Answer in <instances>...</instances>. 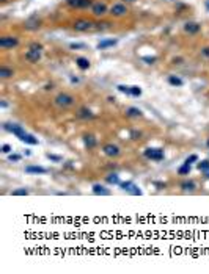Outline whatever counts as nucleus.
I'll return each instance as SVG.
<instances>
[{"label":"nucleus","mask_w":209,"mask_h":274,"mask_svg":"<svg viewBox=\"0 0 209 274\" xmlns=\"http://www.w3.org/2000/svg\"><path fill=\"white\" fill-rule=\"evenodd\" d=\"M41 44H32L30 46V49L27 50V53H25V58L29 60V61H32V63H36L39 58H41Z\"/></svg>","instance_id":"f257e3e1"},{"label":"nucleus","mask_w":209,"mask_h":274,"mask_svg":"<svg viewBox=\"0 0 209 274\" xmlns=\"http://www.w3.org/2000/svg\"><path fill=\"white\" fill-rule=\"evenodd\" d=\"M55 103L60 105V107H71L74 103V97L71 94H66V92H61L55 97Z\"/></svg>","instance_id":"f03ea898"},{"label":"nucleus","mask_w":209,"mask_h":274,"mask_svg":"<svg viewBox=\"0 0 209 274\" xmlns=\"http://www.w3.org/2000/svg\"><path fill=\"white\" fill-rule=\"evenodd\" d=\"M19 44L18 38L16 36H3V38H0V47L2 49H13Z\"/></svg>","instance_id":"7ed1b4c3"},{"label":"nucleus","mask_w":209,"mask_h":274,"mask_svg":"<svg viewBox=\"0 0 209 274\" xmlns=\"http://www.w3.org/2000/svg\"><path fill=\"white\" fill-rule=\"evenodd\" d=\"M72 27H74V30H77V32H86V30H91V28H93V22L88 21V19H80V21H76Z\"/></svg>","instance_id":"20e7f679"},{"label":"nucleus","mask_w":209,"mask_h":274,"mask_svg":"<svg viewBox=\"0 0 209 274\" xmlns=\"http://www.w3.org/2000/svg\"><path fill=\"white\" fill-rule=\"evenodd\" d=\"M3 128H5V130H8V132H11L13 135H16L18 138H19L21 135H24V133H25V130H24V128H22L19 124H11V122H8V124H3Z\"/></svg>","instance_id":"39448f33"},{"label":"nucleus","mask_w":209,"mask_h":274,"mask_svg":"<svg viewBox=\"0 0 209 274\" xmlns=\"http://www.w3.org/2000/svg\"><path fill=\"white\" fill-rule=\"evenodd\" d=\"M145 157L149 160H154V162H160L164 158V152L160 149H148V151H145Z\"/></svg>","instance_id":"423d86ee"},{"label":"nucleus","mask_w":209,"mask_h":274,"mask_svg":"<svg viewBox=\"0 0 209 274\" xmlns=\"http://www.w3.org/2000/svg\"><path fill=\"white\" fill-rule=\"evenodd\" d=\"M121 188H123L124 191L134 194V196H140V194H142V191L137 188V185H135L134 182H123V183H121Z\"/></svg>","instance_id":"0eeeda50"},{"label":"nucleus","mask_w":209,"mask_h":274,"mask_svg":"<svg viewBox=\"0 0 209 274\" xmlns=\"http://www.w3.org/2000/svg\"><path fill=\"white\" fill-rule=\"evenodd\" d=\"M66 3L72 8H86L91 5V0H66Z\"/></svg>","instance_id":"6e6552de"},{"label":"nucleus","mask_w":209,"mask_h":274,"mask_svg":"<svg viewBox=\"0 0 209 274\" xmlns=\"http://www.w3.org/2000/svg\"><path fill=\"white\" fill-rule=\"evenodd\" d=\"M128 13V8H126V5H123V3H115L112 8H110V14H113V16H123V14H126Z\"/></svg>","instance_id":"1a4fd4ad"},{"label":"nucleus","mask_w":209,"mask_h":274,"mask_svg":"<svg viewBox=\"0 0 209 274\" xmlns=\"http://www.w3.org/2000/svg\"><path fill=\"white\" fill-rule=\"evenodd\" d=\"M102 151H104V154L109 155V157H117L120 154V147L115 146V144H106Z\"/></svg>","instance_id":"9d476101"},{"label":"nucleus","mask_w":209,"mask_h":274,"mask_svg":"<svg viewBox=\"0 0 209 274\" xmlns=\"http://www.w3.org/2000/svg\"><path fill=\"white\" fill-rule=\"evenodd\" d=\"M77 117L88 121V119H93V117H94V113H93L90 108H86V107H82V108L79 110V113H77Z\"/></svg>","instance_id":"9b49d317"},{"label":"nucleus","mask_w":209,"mask_h":274,"mask_svg":"<svg viewBox=\"0 0 209 274\" xmlns=\"http://www.w3.org/2000/svg\"><path fill=\"white\" fill-rule=\"evenodd\" d=\"M19 140L22 141V143H27V144H32V146H35V144H38V140L35 138L33 135H30V133H24V135H21L19 136Z\"/></svg>","instance_id":"f8f14e48"},{"label":"nucleus","mask_w":209,"mask_h":274,"mask_svg":"<svg viewBox=\"0 0 209 274\" xmlns=\"http://www.w3.org/2000/svg\"><path fill=\"white\" fill-rule=\"evenodd\" d=\"M106 13H107L106 3H94L93 5V14L94 16H102V14H106Z\"/></svg>","instance_id":"ddd939ff"},{"label":"nucleus","mask_w":209,"mask_h":274,"mask_svg":"<svg viewBox=\"0 0 209 274\" xmlns=\"http://www.w3.org/2000/svg\"><path fill=\"white\" fill-rule=\"evenodd\" d=\"M93 193L94 194H99V196H109L110 194V190H107V188H104L102 185H93Z\"/></svg>","instance_id":"4468645a"},{"label":"nucleus","mask_w":209,"mask_h":274,"mask_svg":"<svg viewBox=\"0 0 209 274\" xmlns=\"http://www.w3.org/2000/svg\"><path fill=\"white\" fill-rule=\"evenodd\" d=\"M184 30H185L187 33H190V35H195V33H198L200 25H198L196 22H187V24L184 25Z\"/></svg>","instance_id":"2eb2a0df"},{"label":"nucleus","mask_w":209,"mask_h":274,"mask_svg":"<svg viewBox=\"0 0 209 274\" xmlns=\"http://www.w3.org/2000/svg\"><path fill=\"white\" fill-rule=\"evenodd\" d=\"M25 172H29V174H46L47 169L43 168V166H27Z\"/></svg>","instance_id":"dca6fc26"},{"label":"nucleus","mask_w":209,"mask_h":274,"mask_svg":"<svg viewBox=\"0 0 209 274\" xmlns=\"http://www.w3.org/2000/svg\"><path fill=\"white\" fill-rule=\"evenodd\" d=\"M83 143H85V146L88 147V149H93L94 146H96V138L93 135H85L83 136Z\"/></svg>","instance_id":"f3484780"},{"label":"nucleus","mask_w":209,"mask_h":274,"mask_svg":"<svg viewBox=\"0 0 209 274\" xmlns=\"http://www.w3.org/2000/svg\"><path fill=\"white\" fill-rule=\"evenodd\" d=\"M117 44V39H106V41H101L99 44H97V49H107V47H112V46H115Z\"/></svg>","instance_id":"a211bd4d"},{"label":"nucleus","mask_w":209,"mask_h":274,"mask_svg":"<svg viewBox=\"0 0 209 274\" xmlns=\"http://www.w3.org/2000/svg\"><path fill=\"white\" fill-rule=\"evenodd\" d=\"M126 114L131 116V117H138V116H142V111L138 108H135V107H129L126 110Z\"/></svg>","instance_id":"6ab92c4d"},{"label":"nucleus","mask_w":209,"mask_h":274,"mask_svg":"<svg viewBox=\"0 0 209 274\" xmlns=\"http://www.w3.org/2000/svg\"><path fill=\"white\" fill-rule=\"evenodd\" d=\"M76 63H77V66H79L80 69H83V71L90 67V61H88L86 58H82V57H80V58H77V60H76Z\"/></svg>","instance_id":"aec40b11"},{"label":"nucleus","mask_w":209,"mask_h":274,"mask_svg":"<svg viewBox=\"0 0 209 274\" xmlns=\"http://www.w3.org/2000/svg\"><path fill=\"white\" fill-rule=\"evenodd\" d=\"M11 75H13V69L5 67V66L0 67V77H2V78H8V77H11Z\"/></svg>","instance_id":"412c9836"},{"label":"nucleus","mask_w":209,"mask_h":274,"mask_svg":"<svg viewBox=\"0 0 209 274\" xmlns=\"http://www.w3.org/2000/svg\"><path fill=\"white\" fill-rule=\"evenodd\" d=\"M106 180H107V183H110V185H117V183H120V177H118L117 174H109V176L106 177Z\"/></svg>","instance_id":"4be33fe9"},{"label":"nucleus","mask_w":209,"mask_h":274,"mask_svg":"<svg viewBox=\"0 0 209 274\" xmlns=\"http://www.w3.org/2000/svg\"><path fill=\"white\" fill-rule=\"evenodd\" d=\"M195 182H192V180H185V182H182L181 183V188L182 190H195Z\"/></svg>","instance_id":"5701e85b"},{"label":"nucleus","mask_w":209,"mask_h":274,"mask_svg":"<svg viewBox=\"0 0 209 274\" xmlns=\"http://www.w3.org/2000/svg\"><path fill=\"white\" fill-rule=\"evenodd\" d=\"M178 172L181 174V176H189V172H190V165H187V163H184L179 169H178Z\"/></svg>","instance_id":"b1692460"},{"label":"nucleus","mask_w":209,"mask_h":274,"mask_svg":"<svg viewBox=\"0 0 209 274\" xmlns=\"http://www.w3.org/2000/svg\"><path fill=\"white\" fill-rule=\"evenodd\" d=\"M168 82H170V85H173V86H181L182 85V80L181 78H178V77H168Z\"/></svg>","instance_id":"393cba45"},{"label":"nucleus","mask_w":209,"mask_h":274,"mask_svg":"<svg viewBox=\"0 0 209 274\" xmlns=\"http://www.w3.org/2000/svg\"><path fill=\"white\" fill-rule=\"evenodd\" d=\"M198 169H200L201 172H206V171H209V160H204V162L198 163Z\"/></svg>","instance_id":"a878e982"},{"label":"nucleus","mask_w":209,"mask_h":274,"mask_svg":"<svg viewBox=\"0 0 209 274\" xmlns=\"http://www.w3.org/2000/svg\"><path fill=\"white\" fill-rule=\"evenodd\" d=\"M27 194H29V190H25V188H19V190L13 191V196H27Z\"/></svg>","instance_id":"bb28decb"},{"label":"nucleus","mask_w":209,"mask_h":274,"mask_svg":"<svg viewBox=\"0 0 209 274\" xmlns=\"http://www.w3.org/2000/svg\"><path fill=\"white\" fill-rule=\"evenodd\" d=\"M131 94L132 96H140L142 94V89L138 86H131Z\"/></svg>","instance_id":"cd10ccee"},{"label":"nucleus","mask_w":209,"mask_h":274,"mask_svg":"<svg viewBox=\"0 0 209 274\" xmlns=\"http://www.w3.org/2000/svg\"><path fill=\"white\" fill-rule=\"evenodd\" d=\"M8 160L16 163V162H19V160H21V155H18V154H10V155H8Z\"/></svg>","instance_id":"c85d7f7f"},{"label":"nucleus","mask_w":209,"mask_h":274,"mask_svg":"<svg viewBox=\"0 0 209 274\" xmlns=\"http://www.w3.org/2000/svg\"><path fill=\"white\" fill-rule=\"evenodd\" d=\"M118 89H120L121 92H126V94H131V88H129V86H124V85H120V86H118Z\"/></svg>","instance_id":"c756f323"},{"label":"nucleus","mask_w":209,"mask_h":274,"mask_svg":"<svg viewBox=\"0 0 209 274\" xmlns=\"http://www.w3.org/2000/svg\"><path fill=\"white\" fill-rule=\"evenodd\" d=\"M195 162H198V157H196L195 154H193V155H190V157L185 160V163H187V165H190V163H195Z\"/></svg>","instance_id":"7c9ffc66"},{"label":"nucleus","mask_w":209,"mask_h":274,"mask_svg":"<svg viewBox=\"0 0 209 274\" xmlns=\"http://www.w3.org/2000/svg\"><path fill=\"white\" fill-rule=\"evenodd\" d=\"M47 158L52 160V162H61V157H58V155H52V154H47Z\"/></svg>","instance_id":"2f4dec72"},{"label":"nucleus","mask_w":209,"mask_h":274,"mask_svg":"<svg viewBox=\"0 0 209 274\" xmlns=\"http://www.w3.org/2000/svg\"><path fill=\"white\" fill-rule=\"evenodd\" d=\"M2 152H3V154H10V152H11V146H10V144H3V146H2Z\"/></svg>","instance_id":"473e14b6"},{"label":"nucleus","mask_w":209,"mask_h":274,"mask_svg":"<svg viewBox=\"0 0 209 274\" xmlns=\"http://www.w3.org/2000/svg\"><path fill=\"white\" fill-rule=\"evenodd\" d=\"M143 61H146L148 64H153V63L156 61V58H154V57H145V58H143Z\"/></svg>","instance_id":"72a5a7b5"},{"label":"nucleus","mask_w":209,"mask_h":274,"mask_svg":"<svg viewBox=\"0 0 209 274\" xmlns=\"http://www.w3.org/2000/svg\"><path fill=\"white\" fill-rule=\"evenodd\" d=\"M83 47H85V44H79V42L71 44V49H83Z\"/></svg>","instance_id":"f704fd0d"},{"label":"nucleus","mask_w":209,"mask_h":274,"mask_svg":"<svg viewBox=\"0 0 209 274\" xmlns=\"http://www.w3.org/2000/svg\"><path fill=\"white\" fill-rule=\"evenodd\" d=\"M131 136H132V140H138L140 133H138V132H131Z\"/></svg>","instance_id":"c9c22d12"},{"label":"nucleus","mask_w":209,"mask_h":274,"mask_svg":"<svg viewBox=\"0 0 209 274\" xmlns=\"http://www.w3.org/2000/svg\"><path fill=\"white\" fill-rule=\"evenodd\" d=\"M201 52H203V55H204V57H209V47H204Z\"/></svg>","instance_id":"e433bc0d"},{"label":"nucleus","mask_w":209,"mask_h":274,"mask_svg":"<svg viewBox=\"0 0 209 274\" xmlns=\"http://www.w3.org/2000/svg\"><path fill=\"white\" fill-rule=\"evenodd\" d=\"M154 185H156V187H165V185H164V183H160V182H154Z\"/></svg>","instance_id":"4c0bfd02"},{"label":"nucleus","mask_w":209,"mask_h":274,"mask_svg":"<svg viewBox=\"0 0 209 274\" xmlns=\"http://www.w3.org/2000/svg\"><path fill=\"white\" fill-rule=\"evenodd\" d=\"M204 177H206V179H209V171H206V172H204Z\"/></svg>","instance_id":"58836bf2"},{"label":"nucleus","mask_w":209,"mask_h":274,"mask_svg":"<svg viewBox=\"0 0 209 274\" xmlns=\"http://www.w3.org/2000/svg\"><path fill=\"white\" fill-rule=\"evenodd\" d=\"M207 147H209V140H207Z\"/></svg>","instance_id":"ea45409f"},{"label":"nucleus","mask_w":209,"mask_h":274,"mask_svg":"<svg viewBox=\"0 0 209 274\" xmlns=\"http://www.w3.org/2000/svg\"><path fill=\"white\" fill-rule=\"evenodd\" d=\"M129 2H134V0H129Z\"/></svg>","instance_id":"a19ab883"}]
</instances>
